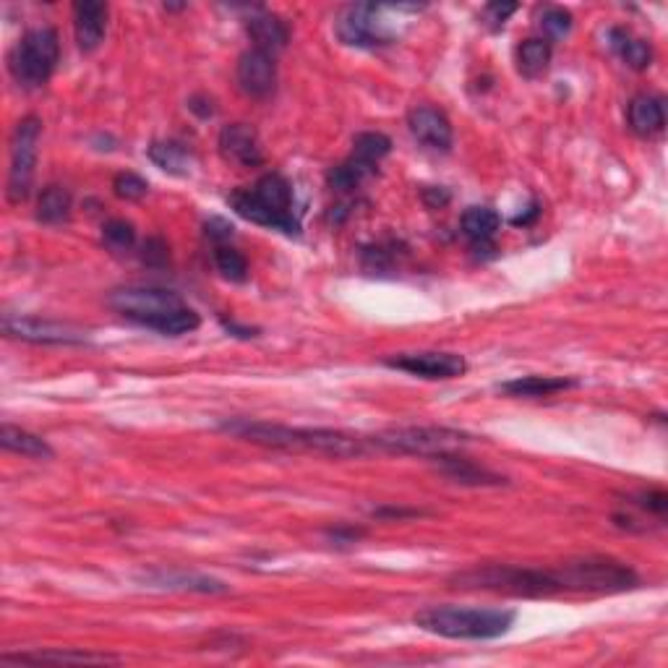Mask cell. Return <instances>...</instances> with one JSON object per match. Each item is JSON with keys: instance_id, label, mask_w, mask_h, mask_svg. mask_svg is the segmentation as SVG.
<instances>
[{"instance_id": "6da1fadb", "label": "cell", "mask_w": 668, "mask_h": 668, "mask_svg": "<svg viewBox=\"0 0 668 668\" xmlns=\"http://www.w3.org/2000/svg\"><path fill=\"white\" fill-rule=\"evenodd\" d=\"M222 431L238 436V439L254 441L261 447L288 449V452H319V455L348 460L374 452L371 436H353L334 428H293L282 423L251 421V418H233L222 421Z\"/></svg>"}, {"instance_id": "7a4b0ae2", "label": "cell", "mask_w": 668, "mask_h": 668, "mask_svg": "<svg viewBox=\"0 0 668 668\" xmlns=\"http://www.w3.org/2000/svg\"><path fill=\"white\" fill-rule=\"evenodd\" d=\"M107 303L123 319L165 334V337H181V334L199 329L201 324L199 314L191 306H186V301L173 290L118 288L107 295Z\"/></svg>"}, {"instance_id": "3957f363", "label": "cell", "mask_w": 668, "mask_h": 668, "mask_svg": "<svg viewBox=\"0 0 668 668\" xmlns=\"http://www.w3.org/2000/svg\"><path fill=\"white\" fill-rule=\"evenodd\" d=\"M413 622L428 635L447 637V640H496L515 627L517 611L512 608L428 606L413 616Z\"/></svg>"}, {"instance_id": "277c9868", "label": "cell", "mask_w": 668, "mask_h": 668, "mask_svg": "<svg viewBox=\"0 0 668 668\" xmlns=\"http://www.w3.org/2000/svg\"><path fill=\"white\" fill-rule=\"evenodd\" d=\"M228 204L238 217L261 228L280 230L290 238L301 235V222L293 214V188L280 173L261 175L254 188H238Z\"/></svg>"}, {"instance_id": "5b68a950", "label": "cell", "mask_w": 668, "mask_h": 668, "mask_svg": "<svg viewBox=\"0 0 668 668\" xmlns=\"http://www.w3.org/2000/svg\"><path fill=\"white\" fill-rule=\"evenodd\" d=\"M449 585L457 590H491V593L522 595V598H543L556 595L559 582L554 569H530L512 567V564H488V567H473L449 577Z\"/></svg>"}, {"instance_id": "8992f818", "label": "cell", "mask_w": 668, "mask_h": 668, "mask_svg": "<svg viewBox=\"0 0 668 668\" xmlns=\"http://www.w3.org/2000/svg\"><path fill=\"white\" fill-rule=\"evenodd\" d=\"M423 6H387V3H355L340 14L334 32L342 45L384 47L397 40L402 14H418Z\"/></svg>"}, {"instance_id": "52a82bcc", "label": "cell", "mask_w": 668, "mask_h": 668, "mask_svg": "<svg viewBox=\"0 0 668 668\" xmlns=\"http://www.w3.org/2000/svg\"><path fill=\"white\" fill-rule=\"evenodd\" d=\"M562 593H624L640 585V577L627 564L606 559V556H588L577 562L562 564L554 569Z\"/></svg>"}, {"instance_id": "ba28073f", "label": "cell", "mask_w": 668, "mask_h": 668, "mask_svg": "<svg viewBox=\"0 0 668 668\" xmlns=\"http://www.w3.org/2000/svg\"><path fill=\"white\" fill-rule=\"evenodd\" d=\"M473 439L465 431L455 428H439V426H405V428H389L381 434L371 436L374 449L381 452H397V455H423V457H439L447 452H457Z\"/></svg>"}, {"instance_id": "9c48e42d", "label": "cell", "mask_w": 668, "mask_h": 668, "mask_svg": "<svg viewBox=\"0 0 668 668\" xmlns=\"http://www.w3.org/2000/svg\"><path fill=\"white\" fill-rule=\"evenodd\" d=\"M58 58H61L58 32L50 27L29 29L16 45L14 58H11V71H14L21 87L40 89L53 76Z\"/></svg>"}, {"instance_id": "30bf717a", "label": "cell", "mask_w": 668, "mask_h": 668, "mask_svg": "<svg viewBox=\"0 0 668 668\" xmlns=\"http://www.w3.org/2000/svg\"><path fill=\"white\" fill-rule=\"evenodd\" d=\"M42 121L37 115L21 118L11 136V167H8V201L21 204L32 194L34 167H37V147H40Z\"/></svg>"}, {"instance_id": "8fae6325", "label": "cell", "mask_w": 668, "mask_h": 668, "mask_svg": "<svg viewBox=\"0 0 668 668\" xmlns=\"http://www.w3.org/2000/svg\"><path fill=\"white\" fill-rule=\"evenodd\" d=\"M3 332L32 345H84L87 332L66 321L40 319V316H6Z\"/></svg>"}, {"instance_id": "7c38bea8", "label": "cell", "mask_w": 668, "mask_h": 668, "mask_svg": "<svg viewBox=\"0 0 668 668\" xmlns=\"http://www.w3.org/2000/svg\"><path fill=\"white\" fill-rule=\"evenodd\" d=\"M389 368L405 371V374L421 376V379H457L468 371L465 358L457 353H436V350H423V353H402L395 358H387Z\"/></svg>"}, {"instance_id": "4fadbf2b", "label": "cell", "mask_w": 668, "mask_h": 668, "mask_svg": "<svg viewBox=\"0 0 668 668\" xmlns=\"http://www.w3.org/2000/svg\"><path fill=\"white\" fill-rule=\"evenodd\" d=\"M238 84H241L243 92L248 97H269L274 92V84H277V63H274V55L264 53V50H246V53L238 58Z\"/></svg>"}, {"instance_id": "5bb4252c", "label": "cell", "mask_w": 668, "mask_h": 668, "mask_svg": "<svg viewBox=\"0 0 668 668\" xmlns=\"http://www.w3.org/2000/svg\"><path fill=\"white\" fill-rule=\"evenodd\" d=\"M408 128L415 139L421 141L423 147L434 149V152H449L452 149V123L441 110L428 105H418L410 110L408 115Z\"/></svg>"}, {"instance_id": "9a60e30c", "label": "cell", "mask_w": 668, "mask_h": 668, "mask_svg": "<svg viewBox=\"0 0 668 668\" xmlns=\"http://www.w3.org/2000/svg\"><path fill=\"white\" fill-rule=\"evenodd\" d=\"M217 147L225 160L235 162L241 167H259L264 162V152H261L259 136L251 126L246 123H230V126H222L220 139H217Z\"/></svg>"}, {"instance_id": "2e32d148", "label": "cell", "mask_w": 668, "mask_h": 668, "mask_svg": "<svg viewBox=\"0 0 668 668\" xmlns=\"http://www.w3.org/2000/svg\"><path fill=\"white\" fill-rule=\"evenodd\" d=\"M107 32V6L97 0H79L74 6V34L84 53H94Z\"/></svg>"}, {"instance_id": "e0dca14e", "label": "cell", "mask_w": 668, "mask_h": 668, "mask_svg": "<svg viewBox=\"0 0 668 668\" xmlns=\"http://www.w3.org/2000/svg\"><path fill=\"white\" fill-rule=\"evenodd\" d=\"M436 468L441 470V475H447L449 481L462 483V486H501L507 483V478L491 473V470L475 465L473 460H465V457H457L455 452H447V455L434 457Z\"/></svg>"}, {"instance_id": "ac0fdd59", "label": "cell", "mask_w": 668, "mask_h": 668, "mask_svg": "<svg viewBox=\"0 0 668 668\" xmlns=\"http://www.w3.org/2000/svg\"><path fill=\"white\" fill-rule=\"evenodd\" d=\"M251 40H254L256 50H264L269 55H277L280 50H285L290 40V29L288 24L280 19V16L269 14V11H256L246 24Z\"/></svg>"}, {"instance_id": "d6986e66", "label": "cell", "mask_w": 668, "mask_h": 668, "mask_svg": "<svg viewBox=\"0 0 668 668\" xmlns=\"http://www.w3.org/2000/svg\"><path fill=\"white\" fill-rule=\"evenodd\" d=\"M627 118L629 126H632V131H635L637 136L661 134L663 126H666V105H663V97L637 94L635 100L629 102Z\"/></svg>"}, {"instance_id": "ffe728a7", "label": "cell", "mask_w": 668, "mask_h": 668, "mask_svg": "<svg viewBox=\"0 0 668 668\" xmlns=\"http://www.w3.org/2000/svg\"><path fill=\"white\" fill-rule=\"evenodd\" d=\"M144 582L165 590H191V593H228V585L207 575H186V572H149Z\"/></svg>"}, {"instance_id": "44dd1931", "label": "cell", "mask_w": 668, "mask_h": 668, "mask_svg": "<svg viewBox=\"0 0 668 668\" xmlns=\"http://www.w3.org/2000/svg\"><path fill=\"white\" fill-rule=\"evenodd\" d=\"M575 387L577 381L564 379V376H520V379L504 381L499 389L509 397H548Z\"/></svg>"}, {"instance_id": "7402d4cb", "label": "cell", "mask_w": 668, "mask_h": 668, "mask_svg": "<svg viewBox=\"0 0 668 668\" xmlns=\"http://www.w3.org/2000/svg\"><path fill=\"white\" fill-rule=\"evenodd\" d=\"M0 444H3V449H8V452L34 457V460H50V457L55 455L53 447H50L42 436L11 426V423H3V428H0Z\"/></svg>"}, {"instance_id": "603a6c76", "label": "cell", "mask_w": 668, "mask_h": 668, "mask_svg": "<svg viewBox=\"0 0 668 668\" xmlns=\"http://www.w3.org/2000/svg\"><path fill=\"white\" fill-rule=\"evenodd\" d=\"M608 45L614 50L629 68H635V71H645L653 61V53H650V45L640 37L629 32V29L616 27L608 32Z\"/></svg>"}, {"instance_id": "cb8c5ba5", "label": "cell", "mask_w": 668, "mask_h": 668, "mask_svg": "<svg viewBox=\"0 0 668 668\" xmlns=\"http://www.w3.org/2000/svg\"><path fill=\"white\" fill-rule=\"evenodd\" d=\"M118 658L113 655H92V653H79V650H40V653H19V655H3L0 663L8 666V663H16V666H40V663H115Z\"/></svg>"}, {"instance_id": "d4e9b609", "label": "cell", "mask_w": 668, "mask_h": 668, "mask_svg": "<svg viewBox=\"0 0 668 668\" xmlns=\"http://www.w3.org/2000/svg\"><path fill=\"white\" fill-rule=\"evenodd\" d=\"M149 160L170 175H188L194 167V154L181 141H154L149 147Z\"/></svg>"}, {"instance_id": "484cf974", "label": "cell", "mask_w": 668, "mask_h": 668, "mask_svg": "<svg viewBox=\"0 0 668 668\" xmlns=\"http://www.w3.org/2000/svg\"><path fill=\"white\" fill-rule=\"evenodd\" d=\"M460 225L470 243H494L496 230L501 228V217L491 207H470L462 214Z\"/></svg>"}, {"instance_id": "4316f807", "label": "cell", "mask_w": 668, "mask_h": 668, "mask_svg": "<svg viewBox=\"0 0 668 668\" xmlns=\"http://www.w3.org/2000/svg\"><path fill=\"white\" fill-rule=\"evenodd\" d=\"M71 207H74V199L68 188L47 186L37 201V220L45 225H61L71 217Z\"/></svg>"}, {"instance_id": "83f0119b", "label": "cell", "mask_w": 668, "mask_h": 668, "mask_svg": "<svg viewBox=\"0 0 668 668\" xmlns=\"http://www.w3.org/2000/svg\"><path fill=\"white\" fill-rule=\"evenodd\" d=\"M548 63H551V42L543 37H530L517 47V68L522 76L535 79L546 74Z\"/></svg>"}, {"instance_id": "f1b7e54d", "label": "cell", "mask_w": 668, "mask_h": 668, "mask_svg": "<svg viewBox=\"0 0 668 668\" xmlns=\"http://www.w3.org/2000/svg\"><path fill=\"white\" fill-rule=\"evenodd\" d=\"M389 152H392V139L379 131H363L353 141V160L366 167H376Z\"/></svg>"}, {"instance_id": "f546056e", "label": "cell", "mask_w": 668, "mask_h": 668, "mask_svg": "<svg viewBox=\"0 0 668 668\" xmlns=\"http://www.w3.org/2000/svg\"><path fill=\"white\" fill-rule=\"evenodd\" d=\"M371 173H374V167L361 165V162L350 157V160H345L342 165H337V167H332V170H329L327 181H329V186L334 188V191H340V194H348V191H353V188L361 186V183L366 181Z\"/></svg>"}, {"instance_id": "4dcf8cb0", "label": "cell", "mask_w": 668, "mask_h": 668, "mask_svg": "<svg viewBox=\"0 0 668 668\" xmlns=\"http://www.w3.org/2000/svg\"><path fill=\"white\" fill-rule=\"evenodd\" d=\"M214 264L217 272L230 282H246L248 280V261L241 251H235L230 246H220L214 251Z\"/></svg>"}, {"instance_id": "1f68e13d", "label": "cell", "mask_w": 668, "mask_h": 668, "mask_svg": "<svg viewBox=\"0 0 668 668\" xmlns=\"http://www.w3.org/2000/svg\"><path fill=\"white\" fill-rule=\"evenodd\" d=\"M102 243H105L110 251H115V254L131 251L136 243L134 225L126 220H110L105 228H102Z\"/></svg>"}, {"instance_id": "d6a6232c", "label": "cell", "mask_w": 668, "mask_h": 668, "mask_svg": "<svg viewBox=\"0 0 668 668\" xmlns=\"http://www.w3.org/2000/svg\"><path fill=\"white\" fill-rule=\"evenodd\" d=\"M541 29L546 32L548 40H564L572 32V16L564 8L548 6L541 14Z\"/></svg>"}, {"instance_id": "836d02e7", "label": "cell", "mask_w": 668, "mask_h": 668, "mask_svg": "<svg viewBox=\"0 0 668 668\" xmlns=\"http://www.w3.org/2000/svg\"><path fill=\"white\" fill-rule=\"evenodd\" d=\"M113 191L118 199L136 201V199H141V196H147L149 183L136 173H121V175H115Z\"/></svg>"}, {"instance_id": "e575fe53", "label": "cell", "mask_w": 668, "mask_h": 668, "mask_svg": "<svg viewBox=\"0 0 668 668\" xmlns=\"http://www.w3.org/2000/svg\"><path fill=\"white\" fill-rule=\"evenodd\" d=\"M635 504L645 512H653V515H666L668 496L663 491H642L635 496Z\"/></svg>"}, {"instance_id": "d590c367", "label": "cell", "mask_w": 668, "mask_h": 668, "mask_svg": "<svg viewBox=\"0 0 668 668\" xmlns=\"http://www.w3.org/2000/svg\"><path fill=\"white\" fill-rule=\"evenodd\" d=\"M141 259H144V264H149V267H165L167 264L165 241H162V238H149V241L144 243Z\"/></svg>"}, {"instance_id": "8d00e7d4", "label": "cell", "mask_w": 668, "mask_h": 668, "mask_svg": "<svg viewBox=\"0 0 668 668\" xmlns=\"http://www.w3.org/2000/svg\"><path fill=\"white\" fill-rule=\"evenodd\" d=\"M517 11V3H488L486 6V16L488 21L494 24V29H499L509 16Z\"/></svg>"}, {"instance_id": "74e56055", "label": "cell", "mask_w": 668, "mask_h": 668, "mask_svg": "<svg viewBox=\"0 0 668 668\" xmlns=\"http://www.w3.org/2000/svg\"><path fill=\"white\" fill-rule=\"evenodd\" d=\"M207 235L214 238V241H228L230 235H233V225H228L220 217H214V220L207 222Z\"/></svg>"}, {"instance_id": "f35d334b", "label": "cell", "mask_w": 668, "mask_h": 668, "mask_svg": "<svg viewBox=\"0 0 668 668\" xmlns=\"http://www.w3.org/2000/svg\"><path fill=\"white\" fill-rule=\"evenodd\" d=\"M188 110L207 121V118L214 115V102L207 100V97H191V100H188Z\"/></svg>"}, {"instance_id": "ab89813d", "label": "cell", "mask_w": 668, "mask_h": 668, "mask_svg": "<svg viewBox=\"0 0 668 668\" xmlns=\"http://www.w3.org/2000/svg\"><path fill=\"white\" fill-rule=\"evenodd\" d=\"M327 535H329V541H334V543H355L363 535V530L332 528V530H327Z\"/></svg>"}, {"instance_id": "60d3db41", "label": "cell", "mask_w": 668, "mask_h": 668, "mask_svg": "<svg viewBox=\"0 0 668 668\" xmlns=\"http://www.w3.org/2000/svg\"><path fill=\"white\" fill-rule=\"evenodd\" d=\"M538 214H541L538 201H530L528 212H522V214H517V217H512V225H515V228H525V225H533V222L538 220Z\"/></svg>"}, {"instance_id": "b9f144b4", "label": "cell", "mask_w": 668, "mask_h": 668, "mask_svg": "<svg viewBox=\"0 0 668 668\" xmlns=\"http://www.w3.org/2000/svg\"><path fill=\"white\" fill-rule=\"evenodd\" d=\"M222 327L228 329V332H235V334H238V337H243V340H248V337H256V329L238 327L235 321H225V319H222Z\"/></svg>"}]
</instances>
